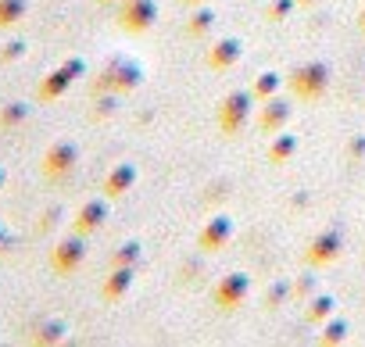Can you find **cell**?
Instances as JSON below:
<instances>
[{
  "instance_id": "obj_1",
  "label": "cell",
  "mask_w": 365,
  "mask_h": 347,
  "mask_svg": "<svg viewBox=\"0 0 365 347\" xmlns=\"http://www.w3.org/2000/svg\"><path fill=\"white\" fill-rule=\"evenodd\" d=\"M19 11H22V0H0V26L15 22V19H19Z\"/></svg>"
},
{
  "instance_id": "obj_2",
  "label": "cell",
  "mask_w": 365,
  "mask_h": 347,
  "mask_svg": "<svg viewBox=\"0 0 365 347\" xmlns=\"http://www.w3.org/2000/svg\"><path fill=\"white\" fill-rule=\"evenodd\" d=\"M19 115H22V111H19V108H8V111H4V122H15V118H19Z\"/></svg>"
},
{
  "instance_id": "obj_3",
  "label": "cell",
  "mask_w": 365,
  "mask_h": 347,
  "mask_svg": "<svg viewBox=\"0 0 365 347\" xmlns=\"http://www.w3.org/2000/svg\"><path fill=\"white\" fill-rule=\"evenodd\" d=\"M0 180H4V176H0Z\"/></svg>"
}]
</instances>
